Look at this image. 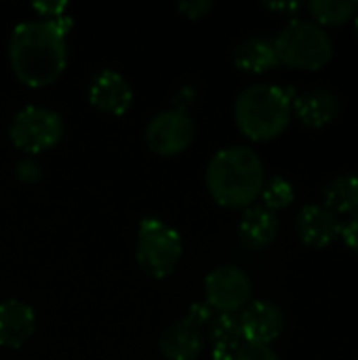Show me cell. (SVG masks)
Returning <instances> with one entry per match:
<instances>
[{"label": "cell", "instance_id": "1", "mask_svg": "<svg viewBox=\"0 0 358 360\" xmlns=\"http://www.w3.org/2000/svg\"><path fill=\"white\" fill-rule=\"evenodd\" d=\"M70 17L30 19L13 27L8 38V63L13 74L30 89L53 84L68 63Z\"/></svg>", "mask_w": 358, "mask_h": 360}, {"label": "cell", "instance_id": "2", "mask_svg": "<svg viewBox=\"0 0 358 360\" xmlns=\"http://www.w3.org/2000/svg\"><path fill=\"white\" fill-rule=\"evenodd\" d=\"M205 184L217 205L249 209L260 198L266 184L264 162L257 152L245 146L217 150L207 165Z\"/></svg>", "mask_w": 358, "mask_h": 360}, {"label": "cell", "instance_id": "3", "mask_svg": "<svg viewBox=\"0 0 358 360\" xmlns=\"http://www.w3.org/2000/svg\"><path fill=\"white\" fill-rule=\"evenodd\" d=\"M291 114V91L270 82L249 84L234 101L236 127L251 141H270L283 135L289 127Z\"/></svg>", "mask_w": 358, "mask_h": 360}, {"label": "cell", "instance_id": "4", "mask_svg": "<svg viewBox=\"0 0 358 360\" xmlns=\"http://www.w3.org/2000/svg\"><path fill=\"white\" fill-rule=\"evenodd\" d=\"M279 63L295 70H321L333 57V40L312 19H291L272 40Z\"/></svg>", "mask_w": 358, "mask_h": 360}, {"label": "cell", "instance_id": "5", "mask_svg": "<svg viewBox=\"0 0 358 360\" xmlns=\"http://www.w3.org/2000/svg\"><path fill=\"white\" fill-rule=\"evenodd\" d=\"M184 253L181 236L158 217H143L137 230L135 257L139 268L152 278H167L175 272Z\"/></svg>", "mask_w": 358, "mask_h": 360}, {"label": "cell", "instance_id": "6", "mask_svg": "<svg viewBox=\"0 0 358 360\" xmlns=\"http://www.w3.org/2000/svg\"><path fill=\"white\" fill-rule=\"evenodd\" d=\"M63 131L65 127L61 114L44 105L21 108L8 124L13 146L27 154H42L55 148L61 141Z\"/></svg>", "mask_w": 358, "mask_h": 360}, {"label": "cell", "instance_id": "7", "mask_svg": "<svg viewBox=\"0 0 358 360\" xmlns=\"http://www.w3.org/2000/svg\"><path fill=\"white\" fill-rule=\"evenodd\" d=\"M148 148L158 156H177L186 152L194 137H196V124L192 116L186 110L171 108L158 112L143 131Z\"/></svg>", "mask_w": 358, "mask_h": 360}, {"label": "cell", "instance_id": "8", "mask_svg": "<svg viewBox=\"0 0 358 360\" xmlns=\"http://www.w3.org/2000/svg\"><path fill=\"white\" fill-rule=\"evenodd\" d=\"M207 306L217 314H238L251 302V278L236 266H219L205 278Z\"/></svg>", "mask_w": 358, "mask_h": 360}, {"label": "cell", "instance_id": "9", "mask_svg": "<svg viewBox=\"0 0 358 360\" xmlns=\"http://www.w3.org/2000/svg\"><path fill=\"white\" fill-rule=\"evenodd\" d=\"M238 323L245 344L270 346L281 338L285 329V314L276 304L268 300H255L243 308Z\"/></svg>", "mask_w": 358, "mask_h": 360}, {"label": "cell", "instance_id": "10", "mask_svg": "<svg viewBox=\"0 0 358 360\" xmlns=\"http://www.w3.org/2000/svg\"><path fill=\"white\" fill-rule=\"evenodd\" d=\"M89 101L103 114L124 116L133 105V86L116 70H99L87 89Z\"/></svg>", "mask_w": 358, "mask_h": 360}, {"label": "cell", "instance_id": "11", "mask_svg": "<svg viewBox=\"0 0 358 360\" xmlns=\"http://www.w3.org/2000/svg\"><path fill=\"white\" fill-rule=\"evenodd\" d=\"M295 230L304 245L325 249L342 234V224L325 205H306L295 217Z\"/></svg>", "mask_w": 358, "mask_h": 360}, {"label": "cell", "instance_id": "12", "mask_svg": "<svg viewBox=\"0 0 358 360\" xmlns=\"http://www.w3.org/2000/svg\"><path fill=\"white\" fill-rule=\"evenodd\" d=\"M205 348V329L188 316L169 325L158 338V350L167 360H196Z\"/></svg>", "mask_w": 358, "mask_h": 360}, {"label": "cell", "instance_id": "13", "mask_svg": "<svg viewBox=\"0 0 358 360\" xmlns=\"http://www.w3.org/2000/svg\"><path fill=\"white\" fill-rule=\"evenodd\" d=\"M36 331V312L21 300L0 304V346L17 350L30 342Z\"/></svg>", "mask_w": 358, "mask_h": 360}, {"label": "cell", "instance_id": "14", "mask_svg": "<svg viewBox=\"0 0 358 360\" xmlns=\"http://www.w3.org/2000/svg\"><path fill=\"white\" fill-rule=\"evenodd\" d=\"M340 97L329 89H310L293 97V112L302 124L323 129L340 114Z\"/></svg>", "mask_w": 358, "mask_h": 360}, {"label": "cell", "instance_id": "15", "mask_svg": "<svg viewBox=\"0 0 358 360\" xmlns=\"http://www.w3.org/2000/svg\"><path fill=\"white\" fill-rule=\"evenodd\" d=\"M279 234V217L270 209L262 207H249L238 224V236L241 243L251 251H262L274 243Z\"/></svg>", "mask_w": 358, "mask_h": 360}, {"label": "cell", "instance_id": "16", "mask_svg": "<svg viewBox=\"0 0 358 360\" xmlns=\"http://www.w3.org/2000/svg\"><path fill=\"white\" fill-rule=\"evenodd\" d=\"M232 59L238 70L249 74H264L279 65L274 42L264 36H251L238 42L232 51Z\"/></svg>", "mask_w": 358, "mask_h": 360}, {"label": "cell", "instance_id": "17", "mask_svg": "<svg viewBox=\"0 0 358 360\" xmlns=\"http://www.w3.org/2000/svg\"><path fill=\"white\" fill-rule=\"evenodd\" d=\"M207 329L211 340V359L234 360V354L245 344L238 314H215Z\"/></svg>", "mask_w": 358, "mask_h": 360}, {"label": "cell", "instance_id": "18", "mask_svg": "<svg viewBox=\"0 0 358 360\" xmlns=\"http://www.w3.org/2000/svg\"><path fill=\"white\" fill-rule=\"evenodd\" d=\"M325 207L333 213L354 215L358 211V175H338L323 188Z\"/></svg>", "mask_w": 358, "mask_h": 360}, {"label": "cell", "instance_id": "19", "mask_svg": "<svg viewBox=\"0 0 358 360\" xmlns=\"http://www.w3.org/2000/svg\"><path fill=\"white\" fill-rule=\"evenodd\" d=\"M308 11L312 15V21L321 27L325 25H342L357 17V0H312L308 2Z\"/></svg>", "mask_w": 358, "mask_h": 360}, {"label": "cell", "instance_id": "20", "mask_svg": "<svg viewBox=\"0 0 358 360\" xmlns=\"http://www.w3.org/2000/svg\"><path fill=\"white\" fill-rule=\"evenodd\" d=\"M260 196L264 200V207L276 213L281 209H287L295 200V188L285 177H272L270 181L264 184V190Z\"/></svg>", "mask_w": 358, "mask_h": 360}, {"label": "cell", "instance_id": "21", "mask_svg": "<svg viewBox=\"0 0 358 360\" xmlns=\"http://www.w3.org/2000/svg\"><path fill=\"white\" fill-rule=\"evenodd\" d=\"M15 177H17L21 184L32 186V184L40 181V177H42V167H40V162L34 160V158H23V160H19V162L15 165Z\"/></svg>", "mask_w": 358, "mask_h": 360}, {"label": "cell", "instance_id": "22", "mask_svg": "<svg viewBox=\"0 0 358 360\" xmlns=\"http://www.w3.org/2000/svg\"><path fill=\"white\" fill-rule=\"evenodd\" d=\"M234 360H281L279 354L270 346L260 344H243L238 352L234 354Z\"/></svg>", "mask_w": 358, "mask_h": 360}, {"label": "cell", "instance_id": "23", "mask_svg": "<svg viewBox=\"0 0 358 360\" xmlns=\"http://www.w3.org/2000/svg\"><path fill=\"white\" fill-rule=\"evenodd\" d=\"M179 11L184 17L188 19H200V17H207L213 8V2L211 0H179Z\"/></svg>", "mask_w": 358, "mask_h": 360}, {"label": "cell", "instance_id": "24", "mask_svg": "<svg viewBox=\"0 0 358 360\" xmlns=\"http://www.w3.org/2000/svg\"><path fill=\"white\" fill-rule=\"evenodd\" d=\"M213 316H215V312L207 306V302H196V304L190 308V312H188V319H190L192 323H196L198 327H203V329H207V327L211 325Z\"/></svg>", "mask_w": 358, "mask_h": 360}, {"label": "cell", "instance_id": "25", "mask_svg": "<svg viewBox=\"0 0 358 360\" xmlns=\"http://www.w3.org/2000/svg\"><path fill=\"white\" fill-rule=\"evenodd\" d=\"M34 8L42 15V19H59L65 15V2H36Z\"/></svg>", "mask_w": 358, "mask_h": 360}, {"label": "cell", "instance_id": "26", "mask_svg": "<svg viewBox=\"0 0 358 360\" xmlns=\"http://www.w3.org/2000/svg\"><path fill=\"white\" fill-rule=\"evenodd\" d=\"M342 236H344V243L358 255V211L354 215H350L346 226H342Z\"/></svg>", "mask_w": 358, "mask_h": 360}, {"label": "cell", "instance_id": "27", "mask_svg": "<svg viewBox=\"0 0 358 360\" xmlns=\"http://www.w3.org/2000/svg\"><path fill=\"white\" fill-rule=\"evenodd\" d=\"M300 2H266V8L270 11H281V13H291V11H300Z\"/></svg>", "mask_w": 358, "mask_h": 360}, {"label": "cell", "instance_id": "28", "mask_svg": "<svg viewBox=\"0 0 358 360\" xmlns=\"http://www.w3.org/2000/svg\"><path fill=\"white\" fill-rule=\"evenodd\" d=\"M354 27H357V36H358V13H357V17H354Z\"/></svg>", "mask_w": 358, "mask_h": 360}, {"label": "cell", "instance_id": "29", "mask_svg": "<svg viewBox=\"0 0 358 360\" xmlns=\"http://www.w3.org/2000/svg\"><path fill=\"white\" fill-rule=\"evenodd\" d=\"M357 360H358V359H357Z\"/></svg>", "mask_w": 358, "mask_h": 360}]
</instances>
